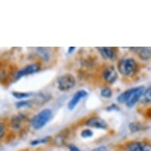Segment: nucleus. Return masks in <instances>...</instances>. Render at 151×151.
<instances>
[{
    "label": "nucleus",
    "mask_w": 151,
    "mask_h": 151,
    "mask_svg": "<svg viewBox=\"0 0 151 151\" xmlns=\"http://www.w3.org/2000/svg\"><path fill=\"white\" fill-rule=\"evenodd\" d=\"M69 150L70 151H81L78 146H76L75 145H73V144H70L69 146Z\"/></svg>",
    "instance_id": "nucleus-23"
},
{
    "label": "nucleus",
    "mask_w": 151,
    "mask_h": 151,
    "mask_svg": "<svg viewBox=\"0 0 151 151\" xmlns=\"http://www.w3.org/2000/svg\"><path fill=\"white\" fill-rule=\"evenodd\" d=\"M26 119V116L24 114H18L15 115L11 118V127L14 130H20L22 123Z\"/></svg>",
    "instance_id": "nucleus-12"
},
{
    "label": "nucleus",
    "mask_w": 151,
    "mask_h": 151,
    "mask_svg": "<svg viewBox=\"0 0 151 151\" xmlns=\"http://www.w3.org/2000/svg\"><path fill=\"white\" fill-rule=\"evenodd\" d=\"M6 134V127L3 123L0 121V139H2Z\"/></svg>",
    "instance_id": "nucleus-21"
},
{
    "label": "nucleus",
    "mask_w": 151,
    "mask_h": 151,
    "mask_svg": "<svg viewBox=\"0 0 151 151\" xmlns=\"http://www.w3.org/2000/svg\"><path fill=\"white\" fill-rule=\"evenodd\" d=\"M93 135V131L90 129H85L81 132V136L84 139H88V138H91Z\"/></svg>",
    "instance_id": "nucleus-19"
},
{
    "label": "nucleus",
    "mask_w": 151,
    "mask_h": 151,
    "mask_svg": "<svg viewBox=\"0 0 151 151\" xmlns=\"http://www.w3.org/2000/svg\"><path fill=\"white\" fill-rule=\"evenodd\" d=\"M16 107L17 109H23V108H27L30 107L32 105V101L30 100H22V101H19L16 103Z\"/></svg>",
    "instance_id": "nucleus-15"
},
{
    "label": "nucleus",
    "mask_w": 151,
    "mask_h": 151,
    "mask_svg": "<svg viewBox=\"0 0 151 151\" xmlns=\"http://www.w3.org/2000/svg\"><path fill=\"white\" fill-rule=\"evenodd\" d=\"M12 95L13 97L17 100L22 101V100L29 98L30 97H32L33 94L32 93H25V92H13Z\"/></svg>",
    "instance_id": "nucleus-13"
},
{
    "label": "nucleus",
    "mask_w": 151,
    "mask_h": 151,
    "mask_svg": "<svg viewBox=\"0 0 151 151\" xmlns=\"http://www.w3.org/2000/svg\"><path fill=\"white\" fill-rule=\"evenodd\" d=\"M133 52H134L138 55L142 60L146 61L150 59L151 57V49L148 47H132L131 48Z\"/></svg>",
    "instance_id": "nucleus-11"
},
{
    "label": "nucleus",
    "mask_w": 151,
    "mask_h": 151,
    "mask_svg": "<svg viewBox=\"0 0 151 151\" xmlns=\"http://www.w3.org/2000/svg\"><path fill=\"white\" fill-rule=\"evenodd\" d=\"M86 125L89 127L101 130H106L108 128V123L104 119L99 117H91L86 121Z\"/></svg>",
    "instance_id": "nucleus-7"
},
{
    "label": "nucleus",
    "mask_w": 151,
    "mask_h": 151,
    "mask_svg": "<svg viewBox=\"0 0 151 151\" xmlns=\"http://www.w3.org/2000/svg\"><path fill=\"white\" fill-rule=\"evenodd\" d=\"M97 49L99 51L100 54L104 60L114 61L117 58V51L115 47H97Z\"/></svg>",
    "instance_id": "nucleus-8"
},
{
    "label": "nucleus",
    "mask_w": 151,
    "mask_h": 151,
    "mask_svg": "<svg viewBox=\"0 0 151 151\" xmlns=\"http://www.w3.org/2000/svg\"><path fill=\"white\" fill-rule=\"evenodd\" d=\"M40 70V66L39 63H31V64L26 65L25 67H24L22 69L18 70L17 71L14 73V78L16 80L20 79L22 78L27 76V75H30V74H35Z\"/></svg>",
    "instance_id": "nucleus-5"
},
{
    "label": "nucleus",
    "mask_w": 151,
    "mask_h": 151,
    "mask_svg": "<svg viewBox=\"0 0 151 151\" xmlns=\"http://www.w3.org/2000/svg\"><path fill=\"white\" fill-rule=\"evenodd\" d=\"M101 95L104 98H110L112 95V90L109 87H104L102 88L101 91Z\"/></svg>",
    "instance_id": "nucleus-18"
},
{
    "label": "nucleus",
    "mask_w": 151,
    "mask_h": 151,
    "mask_svg": "<svg viewBox=\"0 0 151 151\" xmlns=\"http://www.w3.org/2000/svg\"><path fill=\"white\" fill-rule=\"evenodd\" d=\"M76 85V78L70 74L61 75L57 79V87L60 91L67 92L72 89Z\"/></svg>",
    "instance_id": "nucleus-4"
},
{
    "label": "nucleus",
    "mask_w": 151,
    "mask_h": 151,
    "mask_svg": "<svg viewBox=\"0 0 151 151\" xmlns=\"http://www.w3.org/2000/svg\"><path fill=\"white\" fill-rule=\"evenodd\" d=\"M50 139H51V137L47 136L39 139H35V140L31 142L30 144H31L32 146H37V145H40V144H45L47 143V142H48L50 141Z\"/></svg>",
    "instance_id": "nucleus-17"
},
{
    "label": "nucleus",
    "mask_w": 151,
    "mask_h": 151,
    "mask_svg": "<svg viewBox=\"0 0 151 151\" xmlns=\"http://www.w3.org/2000/svg\"><path fill=\"white\" fill-rule=\"evenodd\" d=\"M127 151H151L150 147L142 142H132L127 146Z\"/></svg>",
    "instance_id": "nucleus-10"
},
{
    "label": "nucleus",
    "mask_w": 151,
    "mask_h": 151,
    "mask_svg": "<svg viewBox=\"0 0 151 151\" xmlns=\"http://www.w3.org/2000/svg\"><path fill=\"white\" fill-rule=\"evenodd\" d=\"M117 69L121 75L124 77H130L136 72L138 63L134 58H122L117 63Z\"/></svg>",
    "instance_id": "nucleus-2"
},
{
    "label": "nucleus",
    "mask_w": 151,
    "mask_h": 151,
    "mask_svg": "<svg viewBox=\"0 0 151 151\" xmlns=\"http://www.w3.org/2000/svg\"><path fill=\"white\" fill-rule=\"evenodd\" d=\"M129 129L131 130V132H136L140 130L139 124H136V123H131L129 124Z\"/></svg>",
    "instance_id": "nucleus-20"
},
{
    "label": "nucleus",
    "mask_w": 151,
    "mask_h": 151,
    "mask_svg": "<svg viewBox=\"0 0 151 151\" xmlns=\"http://www.w3.org/2000/svg\"><path fill=\"white\" fill-rule=\"evenodd\" d=\"M37 52L39 53L40 55V57H42V59L45 61H47L50 59V52L49 50H47V48H45V47H38L37 48Z\"/></svg>",
    "instance_id": "nucleus-14"
},
{
    "label": "nucleus",
    "mask_w": 151,
    "mask_h": 151,
    "mask_svg": "<svg viewBox=\"0 0 151 151\" xmlns=\"http://www.w3.org/2000/svg\"><path fill=\"white\" fill-rule=\"evenodd\" d=\"M142 98H143L144 102H146L147 104H151V86H150L145 90Z\"/></svg>",
    "instance_id": "nucleus-16"
},
{
    "label": "nucleus",
    "mask_w": 151,
    "mask_h": 151,
    "mask_svg": "<svg viewBox=\"0 0 151 151\" xmlns=\"http://www.w3.org/2000/svg\"><path fill=\"white\" fill-rule=\"evenodd\" d=\"M92 151H107V148L105 146H99V147L93 150Z\"/></svg>",
    "instance_id": "nucleus-24"
},
{
    "label": "nucleus",
    "mask_w": 151,
    "mask_h": 151,
    "mask_svg": "<svg viewBox=\"0 0 151 151\" xmlns=\"http://www.w3.org/2000/svg\"><path fill=\"white\" fill-rule=\"evenodd\" d=\"M74 49H75V47H69V50H68V53H71L73 51H74Z\"/></svg>",
    "instance_id": "nucleus-25"
},
{
    "label": "nucleus",
    "mask_w": 151,
    "mask_h": 151,
    "mask_svg": "<svg viewBox=\"0 0 151 151\" xmlns=\"http://www.w3.org/2000/svg\"><path fill=\"white\" fill-rule=\"evenodd\" d=\"M145 90L144 86L131 88L119 94L116 101L120 104H125L127 108H133L142 97Z\"/></svg>",
    "instance_id": "nucleus-1"
},
{
    "label": "nucleus",
    "mask_w": 151,
    "mask_h": 151,
    "mask_svg": "<svg viewBox=\"0 0 151 151\" xmlns=\"http://www.w3.org/2000/svg\"><path fill=\"white\" fill-rule=\"evenodd\" d=\"M106 109L108 111H116V110H119V108H118L116 104H112L111 105H109Z\"/></svg>",
    "instance_id": "nucleus-22"
},
{
    "label": "nucleus",
    "mask_w": 151,
    "mask_h": 151,
    "mask_svg": "<svg viewBox=\"0 0 151 151\" xmlns=\"http://www.w3.org/2000/svg\"><path fill=\"white\" fill-rule=\"evenodd\" d=\"M87 95H88V93L85 89H79V90H78L74 94V96L71 97V99L70 100V101L68 102V104H67L68 109L69 110H73V109H75L76 106L78 105V104L81 101V100L85 98Z\"/></svg>",
    "instance_id": "nucleus-9"
},
{
    "label": "nucleus",
    "mask_w": 151,
    "mask_h": 151,
    "mask_svg": "<svg viewBox=\"0 0 151 151\" xmlns=\"http://www.w3.org/2000/svg\"><path fill=\"white\" fill-rule=\"evenodd\" d=\"M102 77L107 83L112 84L118 78V73L113 66H107L102 71Z\"/></svg>",
    "instance_id": "nucleus-6"
},
{
    "label": "nucleus",
    "mask_w": 151,
    "mask_h": 151,
    "mask_svg": "<svg viewBox=\"0 0 151 151\" xmlns=\"http://www.w3.org/2000/svg\"><path fill=\"white\" fill-rule=\"evenodd\" d=\"M52 116V111L50 109H45L35 115L31 119V126L35 130L43 128L50 121Z\"/></svg>",
    "instance_id": "nucleus-3"
}]
</instances>
